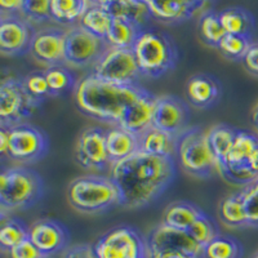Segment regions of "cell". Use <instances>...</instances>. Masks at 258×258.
Segmentation results:
<instances>
[{
    "label": "cell",
    "instance_id": "30",
    "mask_svg": "<svg viewBox=\"0 0 258 258\" xmlns=\"http://www.w3.org/2000/svg\"><path fill=\"white\" fill-rule=\"evenodd\" d=\"M93 2L88 0H50L52 20L63 25H70L82 20Z\"/></svg>",
    "mask_w": 258,
    "mask_h": 258
},
{
    "label": "cell",
    "instance_id": "18",
    "mask_svg": "<svg viewBox=\"0 0 258 258\" xmlns=\"http://www.w3.org/2000/svg\"><path fill=\"white\" fill-rule=\"evenodd\" d=\"M64 41L66 31L59 29H43L35 32L30 53L47 68L64 66Z\"/></svg>",
    "mask_w": 258,
    "mask_h": 258
},
{
    "label": "cell",
    "instance_id": "28",
    "mask_svg": "<svg viewBox=\"0 0 258 258\" xmlns=\"http://www.w3.org/2000/svg\"><path fill=\"white\" fill-rule=\"evenodd\" d=\"M218 217L221 222L230 229L249 227L240 191L221 199L218 204Z\"/></svg>",
    "mask_w": 258,
    "mask_h": 258
},
{
    "label": "cell",
    "instance_id": "12",
    "mask_svg": "<svg viewBox=\"0 0 258 258\" xmlns=\"http://www.w3.org/2000/svg\"><path fill=\"white\" fill-rule=\"evenodd\" d=\"M258 145V136L246 131H238L234 146L226 163L218 168V173L225 181L234 185L246 186L254 182L255 177L248 168V159Z\"/></svg>",
    "mask_w": 258,
    "mask_h": 258
},
{
    "label": "cell",
    "instance_id": "17",
    "mask_svg": "<svg viewBox=\"0 0 258 258\" xmlns=\"http://www.w3.org/2000/svg\"><path fill=\"white\" fill-rule=\"evenodd\" d=\"M29 239L45 258L68 249L70 235L63 223L52 218H41L30 226Z\"/></svg>",
    "mask_w": 258,
    "mask_h": 258
},
{
    "label": "cell",
    "instance_id": "7",
    "mask_svg": "<svg viewBox=\"0 0 258 258\" xmlns=\"http://www.w3.org/2000/svg\"><path fill=\"white\" fill-rule=\"evenodd\" d=\"M48 150V136L34 124L21 123L9 131V160L20 165L34 164L45 158Z\"/></svg>",
    "mask_w": 258,
    "mask_h": 258
},
{
    "label": "cell",
    "instance_id": "2",
    "mask_svg": "<svg viewBox=\"0 0 258 258\" xmlns=\"http://www.w3.org/2000/svg\"><path fill=\"white\" fill-rule=\"evenodd\" d=\"M145 91L141 85H119L89 73L80 78L74 89V100L80 112L94 120L119 125L124 114Z\"/></svg>",
    "mask_w": 258,
    "mask_h": 258
},
{
    "label": "cell",
    "instance_id": "43",
    "mask_svg": "<svg viewBox=\"0 0 258 258\" xmlns=\"http://www.w3.org/2000/svg\"><path fill=\"white\" fill-rule=\"evenodd\" d=\"M241 62L248 73L258 78V43H252Z\"/></svg>",
    "mask_w": 258,
    "mask_h": 258
},
{
    "label": "cell",
    "instance_id": "42",
    "mask_svg": "<svg viewBox=\"0 0 258 258\" xmlns=\"http://www.w3.org/2000/svg\"><path fill=\"white\" fill-rule=\"evenodd\" d=\"M61 258H98L91 244H75L62 252Z\"/></svg>",
    "mask_w": 258,
    "mask_h": 258
},
{
    "label": "cell",
    "instance_id": "6",
    "mask_svg": "<svg viewBox=\"0 0 258 258\" xmlns=\"http://www.w3.org/2000/svg\"><path fill=\"white\" fill-rule=\"evenodd\" d=\"M176 160L183 172L197 178H211L217 170V160L209 146L207 132L188 126L178 138Z\"/></svg>",
    "mask_w": 258,
    "mask_h": 258
},
{
    "label": "cell",
    "instance_id": "8",
    "mask_svg": "<svg viewBox=\"0 0 258 258\" xmlns=\"http://www.w3.org/2000/svg\"><path fill=\"white\" fill-rule=\"evenodd\" d=\"M109 48L106 39L98 38L78 25L66 31L64 62L71 68H94Z\"/></svg>",
    "mask_w": 258,
    "mask_h": 258
},
{
    "label": "cell",
    "instance_id": "44",
    "mask_svg": "<svg viewBox=\"0 0 258 258\" xmlns=\"http://www.w3.org/2000/svg\"><path fill=\"white\" fill-rule=\"evenodd\" d=\"M25 0H2L0 2V9H2V15H15V13H22Z\"/></svg>",
    "mask_w": 258,
    "mask_h": 258
},
{
    "label": "cell",
    "instance_id": "34",
    "mask_svg": "<svg viewBox=\"0 0 258 258\" xmlns=\"http://www.w3.org/2000/svg\"><path fill=\"white\" fill-rule=\"evenodd\" d=\"M200 38L208 47L218 48L220 41L226 35V31L221 24L220 16L214 11H207L199 20Z\"/></svg>",
    "mask_w": 258,
    "mask_h": 258
},
{
    "label": "cell",
    "instance_id": "32",
    "mask_svg": "<svg viewBox=\"0 0 258 258\" xmlns=\"http://www.w3.org/2000/svg\"><path fill=\"white\" fill-rule=\"evenodd\" d=\"M111 21V16L98 4V2H93L91 8L84 13L82 20L79 21V26L94 34L98 38L105 39L109 32Z\"/></svg>",
    "mask_w": 258,
    "mask_h": 258
},
{
    "label": "cell",
    "instance_id": "46",
    "mask_svg": "<svg viewBox=\"0 0 258 258\" xmlns=\"http://www.w3.org/2000/svg\"><path fill=\"white\" fill-rule=\"evenodd\" d=\"M147 258H197L177 250H161V252H147Z\"/></svg>",
    "mask_w": 258,
    "mask_h": 258
},
{
    "label": "cell",
    "instance_id": "38",
    "mask_svg": "<svg viewBox=\"0 0 258 258\" xmlns=\"http://www.w3.org/2000/svg\"><path fill=\"white\" fill-rule=\"evenodd\" d=\"M22 82H24V87L27 93H29V96L39 106L44 102L48 97H50L49 87H48L44 71H31L22 79Z\"/></svg>",
    "mask_w": 258,
    "mask_h": 258
},
{
    "label": "cell",
    "instance_id": "20",
    "mask_svg": "<svg viewBox=\"0 0 258 258\" xmlns=\"http://www.w3.org/2000/svg\"><path fill=\"white\" fill-rule=\"evenodd\" d=\"M151 17L165 25H177L190 20L194 15L200 11L206 2L200 0H177V2H159L147 0Z\"/></svg>",
    "mask_w": 258,
    "mask_h": 258
},
{
    "label": "cell",
    "instance_id": "11",
    "mask_svg": "<svg viewBox=\"0 0 258 258\" xmlns=\"http://www.w3.org/2000/svg\"><path fill=\"white\" fill-rule=\"evenodd\" d=\"M98 258H147L146 240L131 226H117L93 245Z\"/></svg>",
    "mask_w": 258,
    "mask_h": 258
},
{
    "label": "cell",
    "instance_id": "10",
    "mask_svg": "<svg viewBox=\"0 0 258 258\" xmlns=\"http://www.w3.org/2000/svg\"><path fill=\"white\" fill-rule=\"evenodd\" d=\"M92 74L119 85H138V80L142 77L132 48L110 47L94 64Z\"/></svg>",
    "mask_w": 258,
    "mask_h": 258
},
{
    "label": "cell",
    "instance_id": "31",
    "mask_svg": "<svg viewBox=\"0 0 258 258\" xmlns=\"http://www.w3.org/2000/svg\"><path fill=\"white\" fill-rule=\"evenodd\" d=\"M29 229L30 226H27L20 218L7 217L6 220L2 221V226H0V248L2 250L8 253L12 248L29 239Z\"/></svg>",
    "mask_w": 258,
    "mask_h": 258
},
{
    "label": "cell",
    "instance_id": "41",
    "mask_svg": "<svg viewBox=\"0 0 258 258\" xmlns=\"http://www.w3.org/2000/svg\"><path fill=\"white\" fill-rule=\"evenodd\" d=\"M9 258H45L30 239H26L8 252Z\"/></svg>",
    "mask_w": 258,
    "mask_h": 258
},
{
    "label": "cell",
    "instance_id": "1",
    "mask_svg": "<svg viewBox=\"0 0 258 258\" xmlns=\"http://www.w3.org/2000/svg\"><path fill=\"white\" fill-rule=\"evenodd\" d=\"M176 158L136 151L110 167V178L119 192V207L138 209L155 202L176 178Z\"/></svg>",
    "mask_w": 258,
    "mask_h": 258
},
{
    "label": "cell",
    "instance_id": "21",
    "mask_svg": "<svg viewBox=\"0 0 258 258\" xmlns=\"http://www.w3.org/2000/svg\"><path fill=\"white\" fill-rule=\"evenodd\" d=\"M156 96L150 91L145 89L137 100L129 106V109L124 114L119 126L126 129L128 132L140 136L146 129L153 126L154 110H155Z\"/></svg>",
    "mask_w": 258,
    "mask_h": 258
},
{
    "label": "cell",
    "instance_id": "33",
    "mask_svg": "<svg viewBox=\"0 0 258 258\" xmlns=\"http://www.w3.org/2000/svg\"><path fill=\"white\" fill-rule=\"evenodd\" d=\"M48 87H49L50 97H58L75 89V78L64 66H52L45 69Z\"/></svg>",
    "mask_w": 258,
    "mask_h": 258
},
{
    "label": "cell",
    "instance_id": "40",
    "mask_svg": "<svg viewBox=\"0 0 258 258\" xmlns=\"http://www.w3.org/2000/svg\"><path fill=\"white\" fill-rule=\"evenodd\" d=\"M22 15L27 21L43 22L52 20L50 15V0H25Z\"/></svg>",
    "mask_w": 258,
    "mask_h": 258
},
{
    "label": "cell",
    "instance_id": "26",
    "mask_svg": "<svg viewBox=\"0 0 258 258\" xmlns=\"http://www.w3.org/2000/svg\"><path fill=\"white\" fill-rule=\"evenodd\" d=\"M226 34L252 38L255 21L252 13L241 7H230L218 12Z\"/></svg>",
    "mask_w": 258,
    "mask_h": 258
},
{
    "label": "cell",
    "instance_id": "15",
    "mask_svg": "<svg viewBox=\"0 0 258 258\" xmlns=\"http://www.w3.org/2000/svg\"><path fill=\"white\" fill-rule=\"evenodd\" d=\"M190 110L179 97L173 94L156 96L153 126L179 137L188 128Z\"/></svg>",
    "mask_w": 258,
    "mask_h": 258
},
{
    "label": "cell",
    "instance_id": "39",
    "mask_svg": "<svg viewBox=\"0 0 258 258\" xmlns=\"http://www.w3.org/2000/svg\"><path fill=\"white\" fill-rule=\"evenodd\" d=\"M249 227H258V186L254 182L240 190Z\"/></svg>",
    "mask_w": 258,
    "mask_h": 258
},
{
    "label": "cell",
    "instance_id": "47",
    "mask_svg": "<svg viewBox=\"0 0 258 258\" xmlns=\"http://www.w3.org/2000/svg\"><path fill=\"white\" fill-rule=\"evenodd\" d=\"M248 168H249L253 176L258 179V145L248 159Z\"/></svg>",
    "mask_w": 258,
    "mask_h": 258
},
{
    "label": "cell",
    "instance_id": "27",
    "mask_svg": "<svg viewBox=\"0 0 258 258\" xmlns=\"http://www.w3.org/2000/svg\"><path fill=\"white\" fill-rule=\"evenodd\" d=\"M236 135H238L236 129L223 123L216 124L207 132L209 146L217 160V170L226 163V159L234 146Z\"/></svg>",
    "mask_w": 258,
    "mask_h": 258
},
{
    "label": "cell",
    "instance_id": "25",
    "mask_svg": "<svg viewBox=\"0 0 258 258\" xmlns=\"http://www.w3.org/2000/svg\"><path fill=\"white\" fill-rule=\"evenodd\" d=\"M203 213L204 212L191 202H186V200L172 202L163 212L161 223L173 229L187 231Z\"/></svg>",
    "mask_w": 258,
    "mask_h": 258
},
{
    "label": "cell",
    "instance_id": "49",
    "mask_svg": "<svg viewBox=\"0 0 258 258\" xmlns=\"http://www.w3.org/2000/svg\"><path fill=\"white\" fill-rule=\"evenodd\" d=\"M253 258H258V250H257V252H255V254L253 255Z\"/></svg>",
    "mask_w": 258,
    "mask_h": 258
},
{
    "label": "cell",
    "instance_id": "35",
    "mask_svg": "<svg viewBox=\"0 0 258 258\" xmlns=\"http://www.w3.org/2000/svg\"><path fill=\"white\" fill-rule=\"evenodd\" d=\"M243 246L236 239L218 235L204 248V258H241Z\"/></svg>",
    "mask_w": 258,
    "mask_h": 258
},
{
    "label": "cell",
    "instance_id": "29",
    "mask_svg": "<svg viewBox=\"0 0 258 258\" xmlns=\"http://www.w3.org/2000/svg\"><path fill=\"white\" fill-rule=\"evenodd\" d=\"M142 27L123 18H112L109 32L106 35L107 44L112 48H132Z\"/></svg>",
    "mask_w": 258,
    "mask_h": 258
},
{
    "label": "cell",
    "instance_id": "24",
    "mask_svg": "<svg viewBox=\"0 0 258 258\" xmlns=\"http://www.w3.org/2000/svg\"><path fill=\"white\" fill-rule=\"evenodd\" d=\"M106 149L111 164L128 158L140 150L138 136L116 125L106 131Z\"/></svg>",
    "mask_w": 258,
    "mask_h": 258
},
{
    "label": "cell",
    "instance_id": "48",
    "mask_svg": "<svg viewBox=\"0 0 258 258\" xmlns=\"http://www.w3.org/2000/svg\"><path fill=\"white\" fill-rule=\"evenodd\" d=\"M252 121H253V125H254L255 129H257V131H258V103H257V105H255L254 109H253Z\"/></svg>",
    "mask_w": 258,
    "mask_h": 258
},
{
    "label": "cell",
    "instance_id": "3",
    "mask_svg": "<svg viewBox=\"0 0 258 258\" xmlns=\"http://www.w3.org/2000/svg\"><path fill=\"white\" fill-rule=\"evenodd\" d=\"M44 181L36 170L26 165L7 168L0 173L2 221L7 214L31 208L43 198Z\"/></svg>",
    "mask_w": 258,
    "mask_h": 258
},
{
    "label": "cell",
    "instance_id": "37",
    "mask_svg": "<svg viewBox=\"0 0 258 258\" xmlns=\"http://www.w3.org/2000/svg\"><path fill=\"white\" fill-rule=\"evenodd\" d=\"M187 232L191 238L202 246L203 249H204L213 239H216L218 235H220V231H218L217 226H216L214 221L209 217L206 212L192 223V226L187 230Z\"/></svg>",
    "mask_w": 258,
    "mask_h": 258
},
{
    "label": "cell",
    "instance_id": "4",
    "mask_svg": "<svg viewBox=\"0 0 258 258\" xmlns=\"http://www.w3.org/2000/svg\"><path fill=\"white\" fill-rule=\"evenodd\" d=\"M132 50L142 77L158 79L176 68L177 47L165 32L142 30Z\"/></svg>",
    "mask_w": 258,
    "mask_h": 258
},
{
    "label": "cell",
    "instance_id": "14",
    "mask_svg": "<svg viewBox=\"0 0 258 258\" xmlns=\"http://www.w3.org/2000/svg\"><path fill=\"white\" fill-rule=\"evenodd\" d=\"M35 30L30 21L16 15L0 16V52L7 57L30 53Z\"/></svg>",
    "mask_w": 258,
    "mask_h": 258
},
{
    "label": "cell",
    "instance_id": "23",
    "mask_svg": "<svg viewBox=\"0 0 258 258\" xmlns=\"http://www.w3.org/2000/svg\"><path fill=\"white\" fill-rule=\"evenodd\" d=\"M98 4L112 18H123L141 27L151 18L147 3L141 0H100Z\"/></svg>",
    "mask_w": 258,
    "mask_h": 258
},
{
    "label": "cell",
    "instance_id": "22",
    "mask_svg": "<svg viewBox=\"0 0 258 258\" xmlns=\"http://www.w3.org/2000/svg\"><path fill=\"white\" fill-rule=\"evenodd\" d=\"M178 138L155 126H150L138 136L140 151L161 158H176Z\"/></svg>",
    "mask_w": 258,
    "mask_h": 258
},
{
    "label": "cell",
    "instance_id": "19",
    "mask_svg": "<svg viewBox=\"0 0 258 258\" xmlns=\"http://www.w3.org/2000/svg\"><path fill=\"white\" fill-rule=\"evenodd\" d=\"M187 100L195 109L207 110L220 102L222 97V85L217 78L207 73L195 74L186 82Z\"/></svg>",
    "mask_w": 258,
    "mask_h": 258
},
{
    "label": "cell",
    "instance_id": "36",
    "mask_svg": "<svg viewBox=\"0 0 258 258\" xmlns=\"http://www.w3.org/2000/svg\"><path fill=\"white\" fill-rule=\"evenodd\" d=\"M250 45H252V38L226 34L220 41L217 49L226 59L241 61Z\"/></svg>",
    "mask_w": 258,
    "mask_h": 258
},
{
    "label": "cell",
    "instance_id": "9",
    "mask_svg": "<svg viewBox=\"0 0 258 258\" xmlns=\"http://www.w3.org/2000/svg\"><path fill=\"white\" fill-rule=\"evenodd\" d=\"M39 107L24 87L22 79L9 77L0 84V125L12 128L25 123Z\"/></svg>",
    "mask_w": 258,
    "mask_h": 258
},
{
    "label": "cell",
    "instance_id": "45",
    "mask_svg": "<svg viewBox=\"0 0 258 258\" xmlns=\"http://www.w3.org/2000/svg\"><path fill=\"white\" fill-rule=\"evenodd\" d=\"M9 126L0 125V154L3 159H9Z\"/></svg>",
    "mask_w": 258,
    "mask_h": 258
},
{
    "label": "cell",
    "instance_id": "13",
    "mask_svg": "<svg viewBox=\"0 0 258 258\" xmlns=\"http://www.w3.org/2000/svg\"><path fill=\"white\" fill-rule=\"evenodd\" d=\"M75 160L84 169L101 172L111 167L106 149V131L100 126H88L83 129L74 149Z\"/></svg>",
    "mask_w": 258,
    "mask_h": 258
},
{
    "label": "cell",
    "instance_id": "16",
    "mask_svg": "<svg viewBox=\"0 0 258 258\" xmlns=\"http://www.w3.org/2000/svg\"><path fill=\"white\" fill-rule=\"evenodd\" d=\"M147 252L177 250L197 258H204V249L188 235L187 231L173 229L160 223L154 227L146 238Z\"/></svg>",
    "mask_w": 258,
    "mask_h": 258
},
{
    "label": "cell",
    "instance_id": "5",
    "mask_svg": "<svg viewBox=\"0 0 258 258\" xmlns=\"http://www.w3.org/2000/svg\"><path fill=\"white\" fill-rule=\"evenodd\" d=\"M66 197L73 209L83 214L103 213L119 207V192L110 176L78 177L69 183Z\"/></svg>",
    "mask_w": 258,
    "mask_h": 258
}]
</instances>
